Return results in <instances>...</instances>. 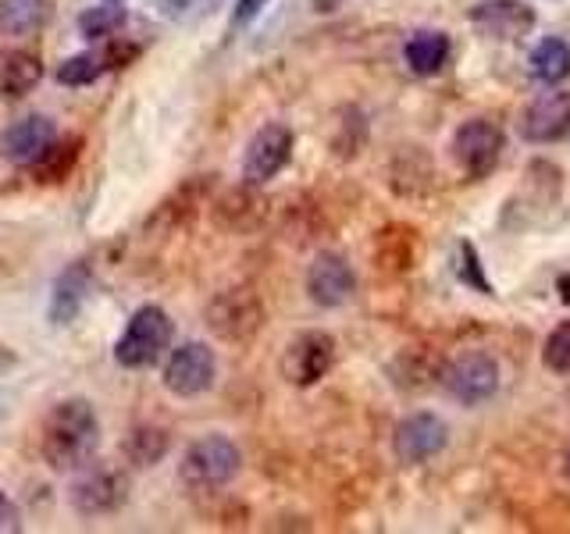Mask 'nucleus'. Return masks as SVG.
<instances>
[{
    "mask_svg": "<svg viewBox=\"0 0 570 534\" xmlns=\"http://www.w3.org/2000/svg\"><path fill=\"white\" fill-rule=\"evenodd\" d=\"M439 367L435 360H428L424 349H403L396 356V364H392V374H396V382L400 388H424L428 382H439Z\"/></svg>",
    "mask_w": 570,
    "mask_h": 534,
    "instance_id": "b1692460",
    "label": "nucleus"
},
{
    "mask_svg": "<svg viewBox=\"0 0 570 534\" xmlns=\"http://www.w3.org/2000/svg\"><path fill=\"white\" fill-rule=\"evenodd\" d=\"M445 445H450V424L439 414H428V409L403 417L392 432V453L406 467H421V463L435 459Z\"/></svg>",
    "mask_w": 570,
    "mask_h": 534,
    "instance_id": "9b49d317",
    "label": "nucleus"
},
{
    "mask_svg": "<svg viewBox=\"0 0 570 534\" xmlns=\"http://www.w3.org/2000/svg\"><path fill=\"white\" fill-rule=\"evenodd\" d=\"M71 510L82 516H104L121 510V503L129 498V474L115 463H82L71 481Z\"/></svg>",
    "mask_w": 570,
    "mask_h": 534,
    "instance_id": "423d86ee",
    "label": "nucleus"
},
{
    "mask_svg": "<svg viewBox=\"0 0 570 534\" xmlns=\"http://www.w3.org/2000/svg\"><path fill=\"white\" fill-rule=\"evenodd\" d=\"M125 22H129V14L107 0L104 8H86L79 14V32L86 40H111V36H118L125 29Z\"/></svg>",
    "mask_w": 570,
    "mask_h": 534,
    "instance_id": "393cba45",
    "label": "nucleus"
},
{
    "mask_svg": "<svg viewBox=\"0 0 570 534\" xmlns=\"http://www.w3.org/2000/svg\"><path fill=\"white\" fill-rule=\"evenodd\" d=\"M14 531H22V513H18V506L0 492V534H14Z\"/></svg>",
    "mask_w": 570,
    "mask_h": 534,
    "instance_id": "c85d7f7f",
    "label": "nucleus"
},
{
    "mask_svg": "<svg viewBox=\"0 0 570 534\" xmlns=\"http://www.w3.org/2000/svg\"><path fill=\"white\" fill-rule=\"evenodd\" d=\"M542 360L552 374H570V320L549 332L542 346Z\"/></svg>",
    "mask_w": 570,
    "mask_h": 534,
    "instance_id": "cd10ccee",
    "label": "nucleus"
},
{
    "mask_svg": "<svg viewBox=\"0 0 570 534\" xmlns=\"http://www.w3.org/2000/svg\"><path fill=\"white\" fill-rule=\"evenodd\" d=\"M86 296H89V264L76 260V264H68L65 271L58 275V281H53L50 307H47L53 325H58V328L71 325V320L79 317Z\"/></svg>",
    "mask_w": 570,
    "mask_h": 534,
    "instance_id": "dca6fc26",
    "label": "nucleus"
},
{
    "mask_svg": "<svg viewBox=\"0 0 570 534\" xmlns=\"http://www.w3.org/2000/svg\"><path fill=\"white\" fill-rule=\"evenodd\" d=\"M79 150H82V139H76V136L58 139L53 136L50 147L29 165L36 182H61V178H68V171L76 168V160H79Z\"/></svg>",
    "mask_w": 570,
    "mask_h": 534,
    "instance_id": "412c9836",
    "label": "nucleus"
},
{
    "mask_svg": "<svg viewBox=\"0 0 570 534\" xmlns=\"http://www.w3.org/2000/svg\"><path fill=\"white\" fill-rule=\"evenodd\" d=\"M104 71H111L104 61V50H86V53H76V58L58 65V82L61 86H89V82H97Z\"/></svg>",
    "mask_w": 570,
    "mask_h": 534,
    "instance_id": "a878e982",
    "label": "nucleus"
},
{
    "mask_svg": "<svg viewBox=\"0 0 570 534\" xmlns=\"http://www.w3.org/2000/svg\"><path fill=\"white\" fill-rule=\"evenodd\" d=\"M111 4H121V0H111Z\"/></svg>",
    "mask_w": 570,
    "mask_h": 534,
    "instance_id": "473e14b6",
    "label": "nucleus"
},
{
    "mask_svg": "<svg viewBox=\"0 0 570 534\" xmlns=\"http://www.w3.org/2000/svg\"><path fill=\"white\" fill-rule=\"evenodd\" d=\"M53 136H58V129H53V121L47 115H26L0 136V154L11 165H32L53 142Z\"/></svg>",
    "mask_w": 570,
    "mask_h": 534,
    "instance_id": "2eb2a0df",
    "label": "nucleus"
},
{
    "mask_svg": "<svg viewBox=\"0 0 570 534\" xmlns=\"http://www.w3.org/2000/svg\"><path fill=\"white\" fill-rule=\"evenodd\" d=\"M165 388L178 399H196L210 392L214 378H218V356L207 343H183L178 349L168 353L165 364Z\"/></svg>",
    "mask_w": 570,
    "mask_h": 534,
    "instance_id": "9d476101",
    "label": "nucleus"
},
{
    "mask_svg": "<svg viewBox=\"0 0 570 534\" xmlns=\"http://www.w3.org/2000/svg\"><path fill=\"white\" fill-rule=\"evenodd\" d=\"M267 8V0H236V11H232V22L236 26H249L254 18Z\"/></svg>",
    "mask_w": 570,
    "mask_h": 534,
    "instance_id": "c756f323",
    "label": "nucleus"
},
{
    "mask_svg": "<svg viewBox=\"0 0 570 534\" xmlns=\"http://www.w3.org/2000/svg\"><path fill=\"white\" fill-rule=\"evenodd\" d=\"M517 132H521V139L534 142V147L563 139L570 132V93H563V89H549V93L534 97L521 111Z\"/></svg>",
    "mask_w": 570,
    "mask_h": 534,
    "instance_id": "ddd939ff",
    "label": "nucleus"
},
{
    "mask_svg": "<svg viewBox=\"0 0 570 534\" xmlns=\"http://www.w3.org/2000/svg\"><path fill=\"white\" fill-rule=\"evenodd\" d=\"M468 18L481 36L503 40V43L524 40V36H531L534 26H539V14H534V8L524 4V0H481V4L471 8Z\"/></svg>",
    "mask_w": 570,
    "mask_h": 534,
    "instance_id": "f8f14e48",
    "label": "nucleus"
},
{
    "mask_svg": "<svg viewBox=\"0 0 570 534\" xmlns=\"http://www.w3.org/2000/svg\"><path fill=\"white\" fill-rule=\"evenodd\" d=\"M239 467L243 453L228 435H200L196 442H189V449L178 459V481H183L186 492L210 495L228 488Z\"/></svg>",
    "mask_w": 570,
    "mask_h": 534,
    "instance_id": "f03ea898",
    "label": "nucleus"
},
{
    "mask_svg": "<svg viewBox=\"0 0 570 534\" xmlns=\"http://www.w3.org/2000/svg\"><path fill=\"white\" fill-rule=\"evenodd\" d=\"M439 385L445 388V396L456 399L460 406H481L499 392V364H495V356L481 349L460 353L439 367Z\"/></svg>",
    "mask_w": 570,
    "mask_h": 534,
    "instance_id": "39448f33",
    "label": "nucleus"
},
{
    "mask_svg": "<svg viewBox=\"0 0 570 534\" xmlns=\"http://www.w3.org/2000/svg\"><path fill=\"white\" fill-rule=\"evenodd\" d=\"M450 154L468 178H485L503 157V129L492 118H468L453 132Z\"/></svg>",
    "mask_w": 570,
    "mask_h": 534,
    "instance_id": "6e6552de",
    "label": "nucleus"
},
{
    "mask_svg": "<svg viewBox=\"0 0 570 534\" xmlns=\"http://www.w3.org/2000/svg\"><path fill=\"white\" fill-rule=\"evenodd\" d=\"M403 58L414 76H435V71L450 61V36L439 29H421L406 40Z\"/></svg>",
    "mask_w": 570,
    "mask_h": 534,
    "instance_id": "a211bd4d",
    "label": "nucleus"
},
{
    "mask_svg": "<svg viewBox=\"0 0 570 534\" xmlns=\"http://www.w3.org/2000/svg\"><path fill=\"white\" fill-rule=\"evenodd\" d=\"M100 445V421L89 399H61L50 406L40 435V453L53 471H79Z\"/></svg>",
    "mask_w": 570,
    "mask_h": 534,
    "instance_id": "f257e3e1",
    "label": "nucleus"
},
{
    "mask_svg": "<svg viewBox=\"0 0 570 534\" xmlns=\"http://www.w3.org/2000/svg\"><path fill=\"white\" fill-rule=\"evenodd\" d=\"M175 325L171 317L157 307V303H142V307L129 317L121 338L115 343V360L125 370H142L154 367L160 356L171 349Z\"/></svg>",
    "mask_w": 570,
    "mask_h": 534,
    "instance_id": "20e7f679",
    "label": "nucleus"
},
{
    "mask_svg": "<svg viewBox=\"0 0 570 534\" xmlns=\"http://www.w3.org/2000/svg\"><path fill=\"white\" fill-rule=\"evenodd\" d=\"M293 157V129L285 121H267L249 136L243 150V182L246 186H267L272 178L289 165Z\"/></svg>",
    "mask_w": 570,
    "mask_h": 534,
    "instance_id": "1a4fd4ad",
    "label": "nucleus"
},
{
    "mask_svg": "<svg viewBox=\"0 0 570 534\" xmlns=\"http://www.w3.org/2000/svg\"><path fill=\"white\" fill-rule=\"evenodd\" d=\"M338 4H343V0H314V8H317V11H335Z\"/></svg>",
    "mask_w": 570,
    "mask_h": 534,
    "instance_id": "7c9ffc66",
    "label": "nucleus"
},
{
    "mask_svg": "<svg viewBox=\"0 0 570 534\" xmlns=\"http://www.w3.org/2000/svg\"><path fill=\"white\" fill-rule=\"evenodd\" d=\"M356 293V275L353 267L343 254H332V249H325V254H317L307 267V296L317 303V307L325 310H335L343 307V303H350V296Z\"/></svg>",
    "mask_w": 570,
    "mask_h": 534,
    "instance_id": "4468645a",
    "label": "nucleus"
},
{
    "mask_svg": "<svg viewBox=\"0 0 570 534\" xmlns=\"http://www.w3.org/2000/svg\"><path fill=\"white\" fill-rule=\"evenodd\" d=\"M40 79H43V65L29 50H18L0 65V93L4 97H26L40 86Z\"/></svg>",
    "mask_w": 570,
    "mask_h": 534,
    "instance_id": "4be33fe9",
    "label": "nucleus"
},
{
    "mask_svg": "<svg viewBox=\"0 0 570 534\" xmlns=\"http://www.w3.org/2000/svg\"><path fill=\"white\" fill-rule=\"evenodd\" d=\"M563 474H567V481H570V459H567V467H563Z\"/></svg>",
    "mask_w": 570,
    "mask_h": 534,
    "instance_id": "2f4dec72",
    "label": "nucleus"
},
{
    "mask_svg": "<svg viewBox=\"0 0 570 534\" xmlns=\"http://www.w3.org/2000/svg\"><path fill=\"white\" fill-rule=\"evenodd\" d=\"M456 254H460V260H456V278H460L463 285H471V289H474V293H481V296H495L492 281L485 278V267H481L478 249H474L468 239H460Z\"/></svg>",
    "mask_w": 570,
    "mask_h": 534,
    "instance_id": "bb28decb",
    "label": "nucleus"
},
{
    "mask_svg": "<svg viewBox=\"0 0 570 534\" xmlns=\"http://www.w3.org/2000/svg\"><path fill=\"white\" fill-rule=\"evenodd\" d=\"M204 320L214 338L228 346H246L264 328V303L249 285H232V289H222L207 299Z\"/></svg>",
    "mask_w": 570,
    "mask_h": 534,
    "instance_id": "7ed1b4c3",
    "label": "nucleus"
},
{
    "mask_svg": "<svg viewBox=\"0 0 570 534\" xmlns=\"http://www.w3.org/2000/svg\"><path fill=\"white\" fill-rule=\"evenodd\" d=\"M47 0H0V36L22 40V36L40 32L47 22Z\"/></svg>",
    "mask_w": 570,
    "mask_h": 534,
    "instance_id": "aec40b11",
    "label": "nucleus"
},
{
    "mask_svg": "<svg viewBox=\"0 0 570 534\" xmlns=\"http://www.w3.org/2000/svg\"><path fill=\"white\" fill-rule=\"evenodd\" d=\"M417 257V236L406 225H385L374 239V260L385 275H403L414 267Z\"/></svg>",
    "mask_w": 570,
    "mask_h": 534,
    "instance_id": "f3484780",
    "label": "nucleus"
},
{
    "mask_svg": "<svg viewBox=\"0 0 570 534\" xmlns=\"http://www.w3.org/2000/svg\"><path fill=\"white\" fill-rule=\"evenodd\" d=\"M168 449H171V435L157 424L132 427L121 442V456L129 459L132 467H154V463H160L168 456Z\"/></svg>",
    "mask_w": 570,
    "mask_h": 534,
    "instance_id": "6ab92c4d",
    "label": "nucleus"
},
{
    "mask_svg": "<svg viewBox=\"0 0 570 534\" xmlns=\"http://www.w3.org/2000/svg\"><path fill=\"white\" fill-rule=\"evenodd\" d=\"M335 364V338L328 332H296L282 349V378L293 388H311L317 385Z\"/></svg>",
    "mask_w": 570,
    "mask_h": 534,
    "instance_id": "0eeeda50",
    "label": "nucleus"
},
{
    "mask_svg": "<svg viewBox=\"0 0 570 534\" xmlns=\"http://www.w3.org/2000/svg\"><path fill=\"white\" fill-rule=\"evenodd\" d=\"M531 76L539 82H563L570 76V43L560 36H546L531 50Z\"/></svg>",
    "mask_w": 570,
    "mask_h": 534,
    "instance_id": "5701e85b",
    "label": "nucleus"
}]
</instances>
